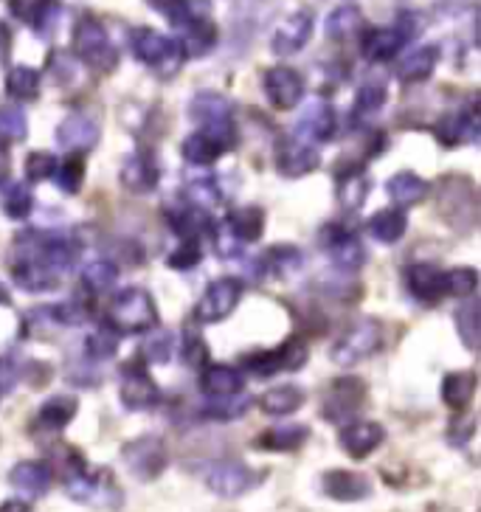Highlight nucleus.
Returning <instances> with one entry per match:
<instances>
[{"instance_id":"f257e3e1","label":"nucleus","mask_w":481,"mask_h":512,"mask_svg":"<svg viewBox=\"0 0 481 512\" xmlns=\"http://www.w3.org/2000/svg\"><path fill=\"white\" fill-rule=\"evenodd\" d=\"M107 321L113 330L124 332V335H138V332H150L158 327V310H155V302L147 290L124 287L110 304Z\"/></svg>"},{"instance_id":"f03ea898","label":"nucleus","mask_w":481,"mask_h":512,"mask_svg":"<svg viewBox=\"0 0 481 512\" xmlns=\"http://www.w3.org/2000/svg\"><path fill=\"white\" fill-rule=\"evenodd\" d=\"M197 476L214 496L240 498L259 484V473L240 459H214L197 467Z\"/></svg>"},{"instance_id":"7ed1b4c3","label":"nucleus","mask_w":481,"mask_h":512,"mask_svg":"<svg viewBox=\"0 0 481 512\" xmlns=\"http://www.w3.org/2000/svg\"><path fill=\"white\" fill-rule=\"evenodd\" d=\"M74 51L85 65H91L93 71H102V74L113 71L116 62H119V54L110 43V37H107V29L91 15L79 17V23H76Z\"/></svg>"},{"instance_id":"20e7f679","label":"nucleus","mask_w":481,"mask_h":512,"mask_svg":"<svg viewBox=\"0 0 481 512\" xmlns=\"http://www.w3.org/2000/svg\"><path fill=\"white\" fill-rule=\"evenodd\" d=\"M436 209L445 223L459 231H470L476 226V189L467 178H445L436 189Z\"/></svg>"},{"instance_id":"39448f33","label":"nucleus","mask_w":481,"mask_h":512,"mask_svg":"<svg viewBox=\"0 0 481 512\" xmlns=\"http://www.w3.org/2000/svg\"><path fill=\"white\" fill-rule=\"evenodd\" d=\"M380 347H383V324L377 318H363L338 338V344L332 347V361L338 366H355L369 361Z\"/></svg>"},{"instance_id":"423d86ee","label":"nucleus","mask_w":481,"mask_h":512,"mask_svg":"<svg viewBox=\"0 0 481 512\" xmlns=\"http://www.w3.org/2000/svg\"><path fill=\"white\" fill-rule=\"evenodd\" d=\"M121 459L138 482H155L169 465V451H166L164 439L155 434H144V437L124 442Z\"/></svg>"},{"instance_id":"0eeeda50","label":"nucleus","mask_w":481,"mask_h":512,"mask_svg":"<svg viewBox=\"0 0 481 512\" xmlns=\"http://www.w3.org/2000/svg\"><path fill=\"white\" fill-rule=\"evenodd\" d=\"M189 119L200 124L206 133H211L214 138H220L226 144L228 150L234 147V130H231V116H234V107L228 102L226 96L211 91L195 93V99L186 107Z\"/></svg>"},{"instance_id":"6e6552de","label":"nucleus","mask_w":481,"mask_h":512,"mask_svg":"<svg viewBox=\"0 0 481 512\" xmlns=\"http://www.w3.org/2000/svg\"><path fill=\"white\" fill-rule=\"evenodd\" d=\"M133 54L138 62L150 65L164 76H175L181 68L183 51L175 40H169L155 29H136L133 31Z\"/></svg>"},{"instance_id":"1a4fd4ad","label":"nucleus","mask_w":481,"mask_h":512,"mask_svg":"<svg viewBox=\"0 0 481 512\" xmlns=\"http://www.w3.org/2000/svg\"><path fill=\"white\" fill-rule=\"evenodd\" d=\"M363 403H366V383L361 377H338L321 397V417L335 425H346L361 411Z\"/></svg>"},{"instance_id":"9d476101","label":"nucleus","mask_w":481,"mask_h":512,"mask_svg":"<svg viewBox=\"0 0 481 512\" xmlns=\"http://www.w3.org/2000/svg\"><path fill=\"white\" fill-rule=\"evenodd\" d=\"M310 358V349L301 338H287L282 347L276 349H262L245 358V369L254 372L256 377H271L279 372H296L304 369V363Z\"/></svg>"},{"instance_id":"9b49d317","label":"nucleus","mask_w":481,"mask_h":512,"mask_svg":"<svg viewBox=\"0 0 481 512\" xmlns=\"http://www.w3.org/2000/svg\"><path fill=\"white\" fill-rule=\"evenodd\" d=\"M242 299V282L234 276H223V279H214L206 293L200 296V302L195 307V321L200 324H217V321H226L237 304Z\"/></svg>"},{"instance_id":"f8f14e48","label":"nucleus","mask_w":481,"mask_h":512,"mask_svg":"<svg viewBox=\"0 0 481 512\" xmlns=\"http://www.w3.org/2000/svg\"><path fill=\"white\" fill-rule=\"evenodd\" d=\"M65 490L74 501L91 504V507H116V504H121V490L116 487L113 476L107 470L88 473V467H85L82 473L65 479Z\"/></svg>"},{"instance_id":"ddd939ff","label":"nucleus","mask_w":481,"mask_h":512,"mask_svg":"<svg viewBox=\"0 0 481 512\" xmlns=\"http://www.w3.org/2000/svg\"><path fill=\"white\" fill-rule=\"evenodd\" d=\"M119 397L121 403L130 408V411H147V408H155L161 403V389L155 386V380L147 375L144 366L127 363L121 369Z\"/></svg>"},{"instance_id":"4468645a","label":"nucleus","mask_w":481,"mask_h":512,"mask_svg":"<svg viewBox=\"0 0 481 512\" xmlns=\"http://www.w3.org/2000/svg\"><path fill=\"white\" fill-rule=\"evenodd\" d=\"M119 181L133 195H150V192H155V186L161 183V166H158L150 150H136L133 155L124 158Z\"/></svg>"},{"instance_id":"2eb2a0df","label":"nucleus","mask_w":481,"mask_h":512,"mask_svg":"<svg viewBox=\"0 0 481 512\" xmlns=\"http://www.w3.org/2000/svg\"><path fill=\"white\" fill-rule=\"evenodd\" d=\"M265 96L276 110H293L304 99V79L299 71L287 68V65H276L271 68L265 79H262Z\"/></svg>"},{"instance_id":"dca6fc26","label":"nucleus","mask_w":481,"mask_h":512,"mask_svg":"<svg viewBox=\"0 0 481 512\" xmlns=\"http://www.w3.org/2000/svg\"><path fill=\"white\" fill-rule=\"evenodd\" d=\"M321 245H324V251L330 254V259L341 271H358L366 262V251H363L361 240L341 226L321 228Z\"/></svg>"},{"instance_id":"f3484780","label":"nucleus","mask_w":481,"mask_h":512,"mask_svg":"<svg viewBox=\"0 0 481 512\" xmlns=\"http://www.w3.org/2000/svg\"><path fill=\"white\" fill-rule=\"evenodd\" d=\"M386 442V428L380 422L358 420L346 422L338 434V445L344 448L346 456L352 459H366L369 453H375Z\"/></svg>"},{"instance_id":"a211bd4d","label":"nucleus","mask_w":481,"mask_h":512,"mask_svg":"<svg viewBox=\"0 0 481 512\" xmlns=\"http://www.w3.org/2000/svg\"><path fill=\"white\" fill-rule=\"evenodd\" d=\"M318 152L301 138H282L276 147V169L285 178H304L318 169Z\"/></svg>"},{"instance_id":"6ab92c4d","label":"nucleus","mask_w":481,"mask_h":512,"mask_svg":"<svg viewBox=\"0 0 481 512\" xmlns=\"http://www.w3.org/2000/svg\"><path fill=\"white\" fill-rule=\"evenodd\" d=\"M310 37H313V15L310 12H293L273 31V54H279V57L299 54L301 48L310 43Z\"/></svg>"},{"instance_id":"aec40b11","label":"nucleus","mask_w":481,"mask_h":512,"mask_svg":"<svg viewBox=\"0 0 481 512\" xmlns=\"http://www.w3.org/2000/svg\"><path fill=\"white\" fill-rule=\"evenodd\" d=\"M321 493L332 501H363L372 496V482L369 476L355 473V470H327L321 476Z\"/></svg>"},{"instance_id":"412c9836","label":"nucleus","mask_w":481,"mask_h":512,"mask_svg":"<svg viewBox=\"0 0 481 512\" xmlns=\"http://www.w3.org/2000/svg\"><path fill=\"white\" fill-rule=\"evenodd\" d=\"M406 285L411 296L422 304H436L448 296V282L445 273L439 271L431 262H417L406 271Z\"/></svg>"},{"instance_id":"4be33fe9","label":"nucleus","mask_w":481,"mask_h":512,"mask_svg":"<svg viewBox=\"0 0 481 512\" xmlns=\"http://www.w3.org/2000/svg\"><path fill=\"white\" fill-rule=\"evenodd\" d=\"M411 31L400 29V26H377L363 34L361 51L366 60L372 62H389L391 57L400 54V48L406 46Z\"/></svg>"},{"instance_id":"5701e85b","label":"nucleus","mask_w":481,"mask_h":512,"mask_svg":"<svg viewBox=\"0 0 481 512\" xmlns=\"http://www.w3.org/2000/svg\"><path fill=\"white\" fill-rule=\"evenodd\" d=\"M9 482H12L17 493H23V496L29 498H40L51 490L54 470L46 462H40V459H23V462H17L9 470Z\"/></svg>"},{"instance_id":"b1692460","label":"nucleus","mask_w":481,"mask_h":512,"mask_svg":"<svg viewBox=\"0 0 481 512\" xmlns=\"http://www.w3.org/2000/svg\"><path fill=\"white\" fill-rule=\"evenodd\" d=\"M99 138H102V127H99L91 116H82V113L68 116V119L57 127V141H60V147H65L68 152L93 150V147L99 144Z\"/></svg>"},{"instance_id":"393cba45","label":"nucleus","mask_w":481,"mask_h":512,"mask_svg":"<svg viewBox=\"0 0 481 512\" xmlns=\"http://www.w3.org/2000/svg\"><path fill=\"white\" fill-rule=\"evenodd\" d=\"M245 389V377L240 369L228 363H206L200 372V392L206 397H231Z\"/></svg>"},{"instance_id":"a878e982","label":"nucleus","mask_w":481,"mask_h":512,"mask_svg":"<svg viewBox=\"0 0 481 512\" xmlns=\"http://www.w3.org/2000/svg\"><path fill=\"white\" fill-rule=\"evenodd\" d=\"M335 110L327 102H313L307 105V110L301 113L299 124H296V133H299L301 141H330L335 136Z\"/></svg>"},{"instance_id":"bb28decb","label":"nucleus","mask_w":481,"mask_h":512,"mask_svg":"<svg viewBox=\"0 0 481 512\" xmlns=\"http://www.w3.org/2000/svg\"><path fill=\"white\" fill-rule=\"evenodd\" d=\"M76 411H79V400H76L74 394H54L37 411L34 428L48 431V434H57V431L68 428L74 422Z\"/></svg>"},{"instance_id":"cd10ccee","label":"nucleus","mask_w":481,"mask_h":512,"mask_svg":"<svg viewBox=\"0 0 481 512\" xmlns=\"http://www.w3.org/2000/svg\"><path fill=\"white\" fill-rule=\"evenodd\" d=\"M12 279L26 293H46L60 285V273L51 271L43 262H31V259H12Z\"/></svg>"},{"instance_id":"c85d7f7f","label":"nucleus","mask_w":481,"mask_h":512,"mask_svg":"<svg viewBox=\"0 0 481 512\" xmlns=\"http://www.w3.org/2000/svg\"><path fill=\"white\" fill-rule=\"evenodd\" d=\"M369 192H372V181L363 166H349L346 172H338V203L346 211L363 209Z\"/></svg>"},{"instance_id":"c756f323","label":"nucleus","mask_w":481,"mask_h":512,"mask_svg":"<svg viewBox=\"0 0 481 512\" xmlns=\"http://www.w3.org/2000/svg\"><path fill=\"white\" fill-rule=\"evenodd\" d=\"M256 265L276 279H293L304 268V254L296 245H273Z\"/></svg>"},{"instance_id":"7c9ffc66","label":"nucleus","mask_w":481,"mask_h":512,"mask_svg":"<svg viewBox=\"0 0 481 512\" xmlns=\"http://www.w3.org/2000/svg\"><path fill=\"white\" fill-rule=\"evenodd\" d=\"M181 31L183 37L178 46H181L183 57H206L214 48V43H217V29H214V23L206 15L189 20Z\"/></svg>"},{"instance_id":"2f4dec72","label":"nucleus","mask_w":481,"mask_h":512,"mask_svg":"<svg viewBox=\"0 0 481 512\" xmlns=\"http://www.w3.org/2000/svg\"><path fill=\"white\" fill-rule=\"evenodd\" d=\"M436 62H439V51L434 46H422L408 51L403 60L397 62V79L414 85V82H425L428 76L434 74Z\"/></svg>"},{"instance_id":"473e14b6","label":"nucleus","mask_w":481,"mask_h":512,"mask_svg":"<svg viewBox=\"0 0 481 512\" xmlns=\"http://www.w3.org/2000/svg\"><path fill=\"white\" fill-rule=\"evenodd\" d=\"M228 147L220 141V138H214L206 130H197L192 136L183 138V158H186V164L189 166H211Z\"/></svg>"},{"instance_id":"72a5a7b5","label":"nucleus","mask_w":481,"mask_h":512,"mask_svg":"<svg viewBox=\"0 0 481 512\" xmlns=\"http://www.w3.org/2000/svg\"><path fill=\"white\" fill-rule=\"evenodd\" d=\"M307 400V394L301 392L299 386L285 383V386H276L259 397V408L268 414V417H290L293 411H299Z\"/></svg>"},{"instance_id":"f704fd0d","label":"nucleus","mask_w":481,"mask_h":512,"mask_svg":"<svg viewBox=\"0 0 481 512\" xmlns=\"http://www.w3.org/2000/svg\"><path fill=\"white\" fill-rule=\"evenodd\" d=\"M226 226L240 242H256L265 231V211L259 206H237L228 211Z\"/></svg>"},{"instance_id":"c9c22d12","label":"nucleus","mask_w":481,"mask_h":512,"mask_svg":"<svg viewBox=\"0 0 481 512\" xmlns=\"http://www.w3.org/2000/svg\"><path fill=\"white\" fill-rule=\"evenodd\" d=\"M307 437H310L307 425H276V428H268L262 437L256 439V445L265 448V451L293 453L307 442Z\"/></svg>"},{"instance_id":"e433bc0d","label":"nucleus","mask_w":481,"mask_h":512,"mask_svg":"<svg viewBox=\"0 0 481 512\" xmlns=\"http://www.w3.org/2000/svg\"><path fill=\"white\" fill-rule=\"evenodd\" d=\"M34 209V195L26 183L20 181H0V211L9 220H26Z\"/></svg>"},{"instance_id":"4c0bfd02","label":"nucleus","mask_w":481,"mask_h":512,"mask_svg":"<svg viewBox=\"0 0 481 512\" xmlns=\"http://www.w3.org/2000/svg\"><path fill=\"white\" fill-rule=\"evenodd\" d=\"M366 228H369L372 240L383 242V245H394V242L403 240V234L408 231V217L400 209H383L377 211Z\"/></svg>"},{"instance_id":"58836bf2","label":"nucleus","mask_w":481,"mask_h":512,"mask_svg":"<svg viewBox=\"0 0 481 512\" xmlns=\"http://www.w3.org/2000/svg\"><path fill=\"white\" fill-rule=\"evenodd\" d=\"M476 397V375L473 372H451L442 380V400L453 411H465Z\"/></svg>"},{"instance_id":"ea45409f","label":"nucleus","mask_w":481,"mask_h":512,"mask_svg":"<svg viewBox=\"0 0 481 512\" xmlns=\"http://www.w3.org/2000/svg\"><path fill=\"white\" fill-rule=\"evenodd\" d=\"M389 197L397 206H417L428 197V183L417 172H397L389 181Z\"/></svg>"},{"instance_id":"a19ab883","label":"nucleus","mask_w":481,"mask_h":512,"mask_svg":"<svg viewBox=\"0 0 481 512\" xmlns=\"http://www.w3.org/2000/svg\"><path fill=\"white\" fill-rule=\"evenodd\" d=\"M40 85H43V79H40V71H34L29 65H15V68H9V74H6V93L17 99V102H31V99H37L40 96Z\"/></svg>"},{"instance_id":"79ce46f5","label":"nucleus","mask_w":481,"mask_h":512,"mask_svg":"<svg viewBox=\"0 0 481 512\" xmlns=\"http://www.w3.org/2000/svg\"><path fill=\"white\" fill-rule=\"evenodd\" d=\"M456 332H459V338H462V344H465L467 349L479 347V302H476L473 296H467L465 302L459 304V310H456Z\"/></svg>"},{"instance_id":"37998d69","label":"nucleus","mask_w":481,"mask_h":512,"mask_svg":"<svg viewBox=\"0 0 481 512\" xmlns=\"http://www.w3.org/2000/svg\"><path fill=\"white\" fill-rule=\"evenodd\" d=\"M251 397H245V394H231V397H211V403L203 406V417L206 420H220V422H228V420H237L242 417L248 408H251Z\"/></svg>"},{"instance_id":"c03bdc74","label":"nucleus","mask_w":481,"mask_h":512,"mask_svg":"<svg viewBox=\"0 0 481 512\" xmlns=\"http://www.w3.org/2000/svg\"><path fill=\"white\" fill-rule=\"evenodd\" d=\"M363 29V15L358 6H338L330 17H327V34L332 40H346L355 37Z\"/></svg>"},{"instance_id":"a18cd8bd","label":"nucleus","mask_w":481,"mask_h":512,"mask_svg":"<svg viewBox=\"0 0 481 512\" xmlns=\"http://www.w3.org/2000/svg\"><path fill=\"white\" fill-rule=\"evenodd\" d=\"M57 186L65 195H76L85 183V158L82 152H71L65 161H57Z\"/></svg>"},{"instance_id":"49530a36","label":"nucleus","mask_w":481,"mask_h":512,"mask_svg":"<svg viewBox=\"0 0 481 512\" xmlns=\"http://www.w3.org/2000/svg\"><path fill=\"white\" fill-rule=\"evenodd\" d=\"M223 200L220 195V186L211 181V178H195L186 186V203L197 211H211L217 209V203Z\"/></svg>"},{"instance_id":"de8ad7c7","label":"nucleus","mask_w":481,"mask_h":512,"mask_svg":"<svg viewBox=\"0 0 481 512\" xmlns=\"http://www.w3.org/2000/svg\"><path fill=\"white\" fill-rule=\"evenodd\" d=\"M116 279H119V268L113 262H107V259H96L82 271V285L88 287L91 293H105V290L116 285Z\"/></svg>"},{"instance_id":"09e8293b","label":"nucleus","mask_w":481,"mask_h":512,"mask_svg":"<svg viewBox=\"0 0 481 512\" xmlns=\"http://www.w3.org/2000/svg\"><path fill=\"white\" fill-rule=\"evenodd\" d=\"M383 105H386V88L380 82H369L355 96V119H369Z\"/></svg>"},{"instance_id":"8fccbe9b","label":"nucleus","mask_w":481,"mask_h":512,"mask_svg":"<svg viewBox=\"0 0 481 512\" xmlns=\"http://www.w3.org/2000/svg\"><path fill=\"white\" fill-rule=\"evenodd\" d=\"M116 352H119V338H116V332L96 330L91 332L88 341H85V355H88L91 361H110Z\"/></svg>"},{"instance_id":"3c124183","label":"nucleus","mask_w":481,"mask_h":512,"mask_svg":"<svg viewBox=\"0 0 481 512\" xmlns=\"http://www.w3.org/2000/svg\"><path fill=\"white\" fill-rule=\"evenodd\" d=\"M172 349H175V338H172V332L169 330H155L144 341V347H141V355H144V361L150 363H166L172 358Z\"/></svg>"},{"instance_id":"603ef678","label":"nucleus","mask_w":481,"mask_h":512,"mask_svg":"<svg viewBox=\"0 0 481 512\" xmlns=\"http://www.w3.org/2000/svg\"><path fill=\"white\" fill-rule=\"evenodd\" d=\"M200 259H203V251H200V242H197V237H183L181 245L169 254L166 265H169V268H175V271H189V268L200 265Z\"/></svg>"},{"instance_id":"864d4df0","label":"nucleus","mask_w":481,"mask_h":512,"mask_svg":"<svg viewBox=\"0 0 481 512\" xmlns=\"http://www.w3.org/2000/svg\"><path fill=\"white\" fill-rule=\"evenodd\" d=\"M54 172H57V158H54V152H29V158H26V178H29L31 183L48 181V178H54Z\"/></svg>"},{"instance_id":"5fc2aeb1","label":"nucleus","mask_w":481,"mask_h":512,"mask_svg":"<svg viewBox=\"0 0 481 512\" xmlns=\"http://www.w3.org/2000/svg\"><path fill=\"white\" fill-rule=\"evenodd\" d=\"M62 321L57 316V307H37L29 313V332L34 338H48L60 330Z\"/></svg>"},{"instance_id":"6e6d98bb","label":"nucleus","mask_w":481,"mask_h":512,"mask_svg":"<svg viewBox=\"0 0 481 512\" xmlns=\"http://www.w3.org/2000/svg\"><path fill=\"white\" fill-rule=\"evenodd\" d=\"M445 282H448V293L456 299H467L476 293L479 287V273L473 268H456V271L445 273Z\"/></svg>"},{"instance_id":"4d7b16f0","label":"nucleus","mask_w":481,"mask_h":512,"mask_svg":"<svg viewBox=\"0 0 481 512\" xmlns=\"http://www.w3.org/2000/svg\"><path fill=\"white\" fill-rule=\"evenodd\" d=\"M29 23L37 29V34H43V37L51 34L60 23V3L57 0H37V9H34Z\"/></svg>"},{"instance_id":"13d9d810","label":"nucleus","mask_w":481,"mask_h":512,"mask_svg":"<svg viewBox=\"0 0 481 512\" xmlns=\"http://www.w3.org/2000/svg\"><path fill=\"white\" fill-rule=\"evenodd\" d=\"M0 136L9 141L26 138V113L20 107H0Z\"/></svg>"},{"instance_id":"bf43d9fd","label":"nucleus","mask_w":481,"mask_h":512,"mask_svg":"<svg viewBox=\"0 0 481 512\" xmlns=\"http://www.w3.org/2000/svg\"><path fill=\"white\" fill-rule=\"evenodd\" d=\"M183 361L186 366H206L209 363V347H206V341L195 335V332H186V341H183Z\"/></svg>"},{"instance_id":"052dcab7","label":"nucleus","mask_w":481,"mask_h":512,"mask_svg":"<svg viewBox=\"0 0 481 512\" xmlns=\"http://www.w3.org/2000/svg\"><path fill=\"white\" fill-rule=\"evenodd\" d=\"M453 431H459V437H451L453 445H467L470 439H473V434H476V420L473 417H462V411H459V422H453L451 425V434Z\"/></svg>"},{"instance_id":"680f3d73","label":"nucleus","mask_w":481,"mask_h":512,"mask_svg":"<svg viewBox=\"0 0 481 512\" xmlns=\"http://www.w3.org/2000/svg\"><path fill=\"white\" fill-rule=\"evenodd\" d=\"M9 6H12V12H15L20 20H26V23H29L31 15H34V9H37V0H12Z\"/></svg>"},{"instance_id":"e2e57ef3","label":"nucleus","mask_w":481,"mask_h":512,"mask_svg":"<svg viewBox=\"0 0 481 512\" xmlns=\"http://www.w3.org/2000/svg\"><path fill=\"white\" fill-rule=\"evenodd\" d=\"M0 512H31V504L20 501V498H12V501L0 504Z\"/></svg>"},{"instance_id":"0e129e2a","label":"nucleus","mask_w":481,"mask_h":512,"mask_svg":"<svg viewBox=\"0 0 481 512\" xmlns=\"http://www.w3.org/2000/svg\"><path fill=\"white\" fill-rule=\"evenodd\" d=\"M9 48H12V31L6 29L3 23H0V60L9 54Z\"/></svg>"},{"instance_id":"69168bd1","label":"nucleus","mask_w":481,"mask_h":512,"mask_svg":"<svg viewBox=\"0 0 481 512\" xmlns=\"http://www.w3.org/2000/svg\"><path fill=\"white\" fill-rule=\"evenodd\" d=\"M6 304H12V299H9V290H6V285L0 282V307H6Z\"/></svg>"}]
</instances>
